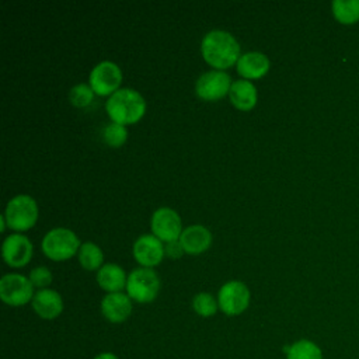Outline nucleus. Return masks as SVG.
<instances>
[{"label":"nucleus","mask_w":359,"mask_h":359,"mask_svg":"<svg viewBox=\"0 0 359 359\" xmlns=\"http://www.w3.org/2000/svg\"><path fill=\"white\" fill-rule=\"evenodd\" d=\"M105 109L114 122L126 125L142 118L146 109V101L139 91L123 87L108 97Z\"/></svg>","instance_id":"obj_2"},{"label":"nucleus","mask_w":359,"mask_h":359,"mask_svg":"<svg viewBox=\"0 0 359 359\" xmlns=\"http://www.w3.org/2000/svg\"><path fill=\"white\" fill-rule=\"evenodd\" d=\"M90 86L95 94L107 95L118 90L122 80L119 66L111 60H101L90 72Z\"/></svg>","instance_id":"obj_8"},{"label":"nucleus","mask_w":359,"mask_h":359,"mask_svg":"<svg viewBox=\"0 0 359 359\" xmlns=\"http://www.w3.org/2000/svg\"><path fill=\"white\" fill-rule=\"evenodd\" d=\"M43 254L55 261H63L70 258L79 248L77 236L66 227H55L49 230L41 243Z\"/></svg>","instance_id":"obj_3"},{"label":"nucleus","mask_w":359,"mask_h":359,"mask_svg":"<svg viewBox=\"0 0 359 359\" xmlns=\"http://www.w3.org/2000/svg\"><path fill=\"white\" fill-rule=\"evenodd\" d=\"M184 252V248L180 243V240H174V241H168L165 245H164V254L168 257V258H172V259H177L182 255Z\"/></svg>","instance_id":"obj_26"},{"label":"nucleus","mask_w":359,"mask_h":359,"mask_svg":"<svg viewBox=\"0 0 359 359\" xmlns=\"http://www.w3.org/2000/svg\"><path fill=\"white\" fill-rule=\"evenodd\" d=\"M1 254L8 265L22 266L31 259L32 244L25 236L20 233H13L4 238L1 245Z\"/></svg>","instance_id":"obj_11"},{"label":"nucleus","mask_w":359,"mask_h":359,"mask_svg":"<svg viewBox=\"0 0 359 359\" xmlns=\"http://www.w3.org/2000/svg\"><path fill=\"white\" fill-rule=\"evenodd\" d=\"M334 17L345 25H351L359 21V0H334L332 4Z\"/></svg>","instance_id":"obj_20"},{"label":"nucleus","mask_w":359,"mask_h":359,"mask_svg":"<svg viewBox=\"0 0 359 359\" xmlns=\"http://www.w3.org/2000/svg\"><path fill=\"white\" fill-rule=\"evenodd\" d=\"M34 286L21 273H6L0 279V297L8 306H22L32 300Z\"/></svg>","instance_id":"obj_6"},{"label":"nucleus","mask_w":359,"mask_h":359,"mask_svg":"<svg viewBox=\"0 0 359 359\" xmlns=\"http://www.w3.org/2000/svg\"><path fill=\"white\" fill-rule=\"evenodd\" d=\"M192 307L194 310L202 316V317H210L217 311L219 303L215 300V297L210 293L201 292L194 296L192 299Z\"/></svg>","instance_id":"obj_22"},{"label":"nucleus","mask_w":359,"mask_h":359,"mask_svg":"<svg viewBox=\"0 0 359 359\" xmlns=\"http://www.w3.org/2000/svg\"><path fill=\"white\" fill-rule=\"evenodd\" d=\"M217 303L224 314L237 316L248 307L250 290L240 280H229L219 289Z\"/></svg>","instance_id":"obj_7"},{"label":"nucleus","mask_w":359,"mask_h":359,"mask_svg":"<svg viewBox=\"0 0 359 359\" xmlns=\"http://www.w3.org/2000/svg\"><path fill=\"white\" fill-rule=\"evenodd\" d=\"M286 359H323L320 346L310 339H299L285 346Z\"/></svg>","instance_id":"obj_19"},{"label":"nucleus","mask_w":359,"mask_h":359,"mask_svg":"<svg viewBox=\"0 0 359 359\" xmlns=\"http://www.w3.org/2000/svg\"><path fill=\"white\" fill-rule=\"evenodd\" d=\"M230 86V76L224 70H209L198 77L195 91L202 100L215 101L229 93Z\"/></svg>","instance_id":"obj_9"},{"label":"nucleus","mask_w":359,"mask_h":359,"mask_svg":"<svg viewBox=\"0 0 359 359\" xmlns=\"http://www.w3.org/2000/svg\"><path fill=\"white\" fill-rule=\"evenodd\" d=\"M94 97V91L90 84L86 83H79L73 86L69 91V100L73 105L76 107H86L91 102Z\"/></svg>","instance_id":"obj_24"},{"label":"nucleus","mask_w":359,"mask_h":359,"mask_svg":"<svg viewBox=\"0 0 359 359\" xmlns=\"http://www.w3.org/2000/svg\"><path fill=\"white\" fill-rule=\"evenodd\" d=\"M94 359H119V358L111 352H102V353L97 355Z\"/></svg>","instance_id":"obj_27"},{"label":"nucleus","mask_w":359,"mask_h":359,"mask_svg":"<svg viewBox=\"0 0 359 359\" xmlns=\"http://www.w3.org/2000/svg\"><path fill=\"white\" fill-rule=\"evenodd\" d=\"M229 97L238 109H251L257 102V88L250 80L240 79L231 83Z\"/></svg>","instance_id":"obj_17"},{"label":"nucleus","mask_w":359,"mask_h":359,"mask_svg":"<svg viewBox=\"0 0 359 359\" xmlns=\"http://www.w3.org/2000/svg\"><path fill=\"white\" fill-rule=\"evenodd\" d=\"M6 223H7V222H6V216H4V213H3V215L0 216V230H1V231L6 229Z\"/></svg>","instance_id":"obj_28"},{"label":"nucleus","mask_w":359,"mask_h":359,"mask_svg":"<svg viewBox=\"0 0 359 359\" xmlns=\"http://www.w3.org/2000/svg\"><path fill=\"white\" fill-rule=\"evenodd\" d=\"M205 60L217 70L230 67L240 57V45L236 38L223 29H212L205 34L201 42Z\"/></svg>","instance_id":"obj_1"},{"label":"nucleus","mask_w":359,"mask_h":359,"mask_svg":"<svg viewBox=\"0 0 359 359\" xmlns=\"http://www.w3.org/2000/svg\"><path fill=\"white\" fill-rule=\"evenodd\" d=\"M132 311L130 297L122 292H114L101 300V313L111 323L125 321Z\"/></svg>","instance_id":"obj_13"},{"label":"nucleus","mask_w":359,"mask_h":359,"mask_svg":"<svg viewBox=\"0 0 359 359\" xmlns=\"http://www.w3.org/2000/svg\"><path fill=\"white\" fill-rule=\"evenodd\" d=\"M212 241L210 231L202 224H192L182 230L180 236V243L185 252L199 254L205 251Z\"/></svg>","instance_id":"obj_16"},{"label":"nucleus","mask_w":359,"mask_h":359,"mask_svg":"<svg viewBox=\"0 0 359 359\" xmlns=\"http://www.w3.org/2000/svg\"><path fill=\"white\" fill-rule=\"evenodd\" d=\"M8 227L14 230H27L32 227L38 217V206L32 196L21 194L7 202L4 210Z\"/></svg>","instance_id":"obj_5"},{"label":"nucleus","mask_w":359,"mask_h":359,"mask_svg":"<svg viewBox=\"0 0 359 359\" xmlns=\"http://www.w3.org/2000/svg\"><path fill=\"white\" fill-rule=\"evenodd\" d=\"M164 245L154 234H142L133 243V257L143 266H153L161 261Z\"/></svg>","instance_id":"obj_12"},{"label":"nucleus","mask_w":359,"mask_h":359,"mask_svg":"<svg viewBox=\"0 0 359 359\" xmlns=\"http://www.w3.org/2000/svg\"><path fill=\"white\" fill-rule=\"evenodd\" d=\"M126 280L128 278L125 275V271L118 264H104L97 271L98 285L109 293L119 292L121 289H123V286L126 287Z\"/></svg>","instance_id":"obj_18"},{"label":"nucleus","mask_w":359,"mask_h":359,"mask_svg":"<svg viewBox=\"0 0 359 359\" xmlns=\"http://www.w3.org/2000/svg\"><path fill=\"white\" fill-rule=\"evenodd\" d=\"M102 136H104V140L107 142V144H109L112 147H118L122 143H125V140L128 137V130H126L125 125L111 121L104 126Z\"/></svg>","instance_id":"obj_23"},{"label":"nucleus","mask_w":359,"mask_h":359,"mask_svg":"<svg viewBox=\"0 0 359 359\" xmlns=\"http://www.w3.org/2000/svg\"><path fill=\"white\" fill-rule=\"evenodd\" d=\"M79 261L83 265V268H86L88 271L97 269V268H100V265L102 262V251L97 244H94L91 241H86V243L80 244Z\"/></svg>","instance_id":"obj_21"},{"label":"nucleus","mask_w":359,"mask_h":359,"mask_svg":"<svg viewBox=\"0 0 359 359\" xmlns=\"http://www.w3.org/2000/svg\"><path fill=\"white\" fill-rule=\"evenodd\" d=\"M32 309L45 320L56 318L63 310V302L60 294L53 289H39L32 297Z\"/></svg>","instance_id":"obj_14"},{"label":"nucleus","mask_w":359,"mask_h":359,"mask_svg":"<svg viewBox=\"0 0 359 359\" xmlns=\"http://www.w3.org/2000/svg\"><path fill=\"white\" fill-rule=\"evenodd\" d=\"M29 280L32 286L45 289L52 282V273L46 266H36L29 272Z\"/></svg>","instance_id":"obj_25"},{"label":"nucleus","mask_w":359,"mask_h":359,"mask_svg":"<svg viewBox=\"0 0 359 359\" xmlns=\"http://www.w3.org/2000/svg\"><path fill=\"white\" fill-rule=\"evenodd\" d=\"M150 226H151L153 234L157 238L164 240L165 243L178 240L182 233L180 215L174 209L167 206H163L154 210Z\"/></svg>","instance_id":"obj_10"},{"label":"nucleus","mask_w":359,"mask_h":359,"mask_svg":"<svg viewBox=\"0 0 359 359\" xmlns=\"http://www.w3.org/2000/svg\"><path fill=\"white\" fill-rule=\"evenodd\" d=\"M269 69V59L265 53L250 50L241 53L237 60V72L245 79H258Z\"/></svg>","instance_id":"obj_15"},{"label":"nucleus","mask_w":359,"mask_h":359,"mask_svg":"<svg viewBox=\"0 0 359 359\" xmlns=\"http://www.w3.org/2000/svg\"><path fill=\"white\" fill-rule=\"evenodd\" d=\"M160 289V279L157 273L149 266L135 268L126 280V292L130 299L139 303L151 302Z\"/></svg>","instance_id":"obj_4"}]
</instances>
